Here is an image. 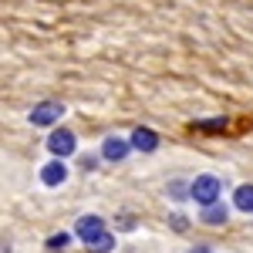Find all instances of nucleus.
Here are the masks:
<instances>
[{
	"instance_id": "11",
	"label": "nucleus",
	"mask_w": 253,
	"mask_h": 253,
	"mask_svg": "<svg viewBox=\"0 0 253 253\" xmlns=\"http://www.w3.org/2000/svg\"><path fill=\"white\" fill-rule=\"evenodd\" d=\"M193 128H199V132H223L226 122H223V118H210V122H196Z\"/></svg>"
},
{
	"instance_id": "2",
	"label": "nucleus",
	"mask_w": 253,
	"mask_h": 253,
	"mask_svg": "<svg viewBox=\"0 0 253 253\" xmlns=\"http://www.w3.org/2000/svg\"><path fill=\"white\" fill-rule=\"evenodd\" d=\"M61 115H64V105H61V101H41L38 108L31 112V125H38V128H47V125H54Z\"/></svg>"
},
{
	"instance_id": "7",
	"label": "nucleus",
	"mask_w": 253,
	"mask_h": 253,
	"mask_svg": "<svg viewBox=\"0 0 253 253\" xmlns=\"http://www.w3.org/2000/svg\"><path fill=\"white\" fill-rule=\"evenodd\" d=\"M64 179H68V166H64L61 159L47 162V166L41 169V182H44V186H61Z\"/></svg>"
},
{
	"instance_id": "3",
	"label": "nucleus",
	"mask_w": 253,
	"mask_h": 253,
	"mask_svg": "<svg viewBox=\"0 0 253 253\" xmlns=\"http://www.w3.org/2000/svg\"><path fill=\"white\" fill-rule=\"evenodd\" d=\"M75 233H78L84 243H91V240H98L101 233H108V230H105V219H101V216H81Z\"/></svg>"
},
{
	"instance_id": "10",
	"label": "nucleus",
	"mask_w": 253,
	"mask_h": 253,
	"mask_svg": "<svg viewBox=\"0 0 253 253\" xmlns=\"http://www.w3.org/2000/svg\"><path fill=\"white\" fill-rule=\"evenodd\" d=\"M91 253H108V250H115V236L112 233H101L98 240H91V243H84Z\"/></svg>"
},
{
	"instance_id": "12",
	"label": "nucleus",
	"mask_w": 253,
	"mask_h": 253,
	"mask_svg": "<svg viewBox=\"0 0 253 253\" xmlns=\"http://www.w3.org/2000/svg\"><path fill=\"white\" fill-rule=\"evenodd\" d=\"M68 240H71L68 233H58V236H51V240H47V247H51V250H64V247H68Z\"/></svg>"
},
{
	"instance_id": "1",
	"label": "nucleus",
	"mask_w": 253,
	"mask_h": 253,
	"mask_svg": "<svg viewBox=\"0 0 253 253\" xmlns=\"http://www.w3.org/2000/svg\"><path fill=\"white\" fill-rule=\"evenodd\" d=\"M189 196H193L196 203H203V206L216 203V196H219V179H216V175H196V182L189 186Z\"/></svg>"
},
{
	"instance_id": "6",
	"label": "nucleus",
	"mask_w": 253,
	"mask_h": 253,
	"mask_svg": "<svg viewBox=\"0 0 253 253\" xmlns=\"http://www.w3.org/2000/svg\"><path fill=\"white\" fill-rule=\"evenodd\" d=\"M128 149H132V145H128L125 138L108 135V138H105V145H101V156L108 159V162H122V159L128 156Z\"/></svg>"
},
{
	"instance_id": "9",
	"label": "nucleus",
	"mask_w": 253,
	"mask_h": 253,
	"mask_svg": "<svg viewBox=\"0 0 253 253\" xmlns=\"http://www.w3.org/2000/svg\"><path fill=\"white\" fill-rule=\"evenodd\" d=\"M233 206L243 213H253V186H240L233 193Z\"/></svg>"
},
{
	"instance_id": "4",
	"label": "nucleus",
	"mask_w": 253,
	"mask_h": 253,
	"mask_svg": "<svg viewBox=\"0 0 253 253\" xmlns=\"http://www.w3.org/2000/svg\"><path fill=\"white\" fill-rule=\"evenodd\" d=\"M47 149L61 159L71 156V152H75V135H71L68 128H58V132H51V138H47Z\"/></svg>"
},
{
	"instance_id": "8",
	"label": "nucleus",
	"mask_w": 253,
	"mask_h": 253,
	"mask_svg": "<svg viewBox=\"0 0 253 253\" xmlns=\"http://www.w3.org/2000/svg\"><path fill=\"white\" fill-rule=\"evenodd\" d=\"M203 223H210V226H223V223H226V206L210 203V206L203 210Z\"/></svg>"
},
{
	"instance_id": "5",
	"label": "nucleus",
	"mask_w": 253,
	"mask_h": 253,
	"mask_svg": "<svg viewBox=\"0 0 253 253\" xmlns=\"http://www.w3.org/2000/svg\"><path fill=\"white\" fill-rule=\"evenodd\" d=\"M128 145H132V149H138L142 156H149V152H156V149H159V135L152 132V128H135Z\"/></svg>"
}]
</instances>
